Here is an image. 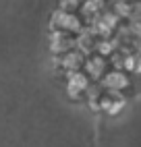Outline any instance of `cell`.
<instances>
[{"mask_svg": "<svg viewBox=\"0 0 141 147\" xmlns=\"http://www.w3.org/2000/svg\"><path fill=\"white\" fill-rule=\"evenodd\" d=\"M83 0H60V8L58 11H64V13H79Z\"/></svg>", "mask_w": 141, "mask_h": 147, "instance_id": "6da1fadb", "label": "cell"}]
</instances>
